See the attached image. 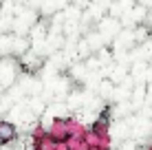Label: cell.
Masks as SVG:
<instances>
[{"instance_id":"1","label":"cell","mask_w":152,"mask_h":150,"mask_svg":"<svg viewBox=\"0 0 152 150\" xmlns=\"http://www.w3.org/2000/svg\"><path fill=\"white\" fill-rule=\"evenodd\" d=\"M9 139H13V126L2 121L0 124V141H9Z\"/></svg>"}]
</instances>
